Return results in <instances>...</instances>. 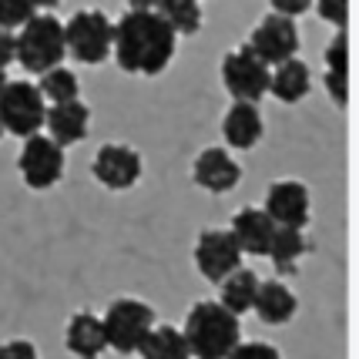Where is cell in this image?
<instances>
[{
  "label": "cell",
  "instance_id": "6da1fadb",
  "mask_svg": "<svg viewBox=\"0 0 359 359\" xmlns=\"http://www.w3.org/2000/svg\"><path fill=\"white\" fill-rule=\"evenodd\" d=\"M175 47H178V34L158 17V11H128L114 24L111 57L128 74L158 78L175 61Z\"/></svg>",
  "mask_w": 359,
  "mask_h": 359
},
{
  "label": "cell",
  "instance_id": "e0dca14e",
  "mask_svg": "<svg viewBox=\"0 0 359 359\" xmlns=\"http://www.w3.org/2000/svg\"><path fill=\"white\" fill-rule=\"evenodd\" d=\"M313 91V74H309V64L289 57V61L269 67V94L282 101V104H299L306 94Z\"/></svg>",
  "mask_w": 359,
  "mask_h": 359
},
{
  "label": "cell",
  "instance_id": "603a6c76",
  "mask_svg": "<svg viewBox=\"0 0 359 359\" xmlns=\"http://www.w3.org/2000/svg\"><path fill=\"white\" fill-rule=\"evenodd\" d=\"M155 11L178 37H191L202 31V4L198 0H158Z\"/></svg>",
  "mask_w": 359,
  "mask_h": 359
},
{
  "label": "cell",
  "instance_id": "4fadbf2b",
  "mask_svg": "<svg viewBox=\"0 0 359 359\" xmlns=\"http://www.w3.org/2000/svg\"><path fill=\"white\" fill-rule=\"evenodd\" d=\"M191 178H195V185L205 188V191H212V195H225V191H232L238 182H242V168H238V161L229 155V148H205L198 151L195 158V165H191Z\"/></svg>",
  "mask_w": 359,
  "mask_h": 359
},
{
  "label": "cell",
  "instance_id": "277c9868",
  "mask_svg": "<svg viewBox=\"0 0 359 359\" xmlns=\"http://www.w3.org/2000/svg\"><path fill=\"white\" fill-rule=\"evenodd\" d=\"M64 44H67V54L74 61L97 67V64H104L111 57L114 20L104 11H94V7L74 11L64 24Z\"/></svg>",
  "mask_w": 359,
  "mask_h": 359
},
{
  "label": "cell",
  "instance_id": "4dcf8cb0",
  "mask_svg": "<svg viewBox=\"0 0 359 359\" xmlns=\"http://www.w3.org/2000/svg\"><path fill=\"white\" fill-rule=\"evenodd\" d=\"M309 7H313V0H272V11L276 14H285V17H292V20L299 14H306Z\"/></svg>",
  "mask_w": 359,
  "mask_h": 359
},
{
  "label": "cell",
  "instance_id": "ffe728a7",
  "mask_svg": "<svg viewBox=\"0 0 359 359\" xmlns=\"http://www.w3.org/2000/svg\"><path fill=\"white\" fill-rule=\"evenodd\" d=\"M259 276L252 269L238 266L235 272H229L219 282V302L229 309L232 316H245L252 313V302H255V289H259Z\"/></svg>",
  "mask_w": 359,
  "mask_h": 359
},
{
  "label": "cell",
  "instance_id": "d590c367",
  "mask_svg": "<svg viewBox=\"0 0 359 359\" xmlns=\"http://www.w3.org/2000/svg\"><path fill=\"white\" fill-rule=\"evenodd\" d=\"M0 138H4V125H0Z\"/></svg>",
  "mask_w": 359,
  "mask_h": 359
},
{
  "label": "cell",
  "instance_id": "8992f818",
  "mask_svg": "<svg viewBox=\"0 0 359 359\" xmlns=\"http://www.w3.org/2000/svg\"><path fill=\"white\" fill-rule=\"evenodd\" d=\"M44 114H47V101L44 94L37 91V84H31V81H7V88L0 94L4 135H14V138L41 135Z\"/></svg>",
  "mask_w": 359,
  "mask_h": 359
},
{
  "label": "cell",
  "instance_id": "2e32d148",
  "mask_svg": "<svg viewBox=\"0 0 359 359\" xmlns=\"http://www.w3.org/2000/svg\"><path fill=\"white\" fill-rule=\"evenodd\" d=\"M262 131H266V121H262V111L252 101H235L232 108L225 111L222 118V138L232 151H249L262 141Z\"/></svg>",
  "mask_w": 359,
  "mask_h": 359
},
{
  "label": "cell",
  "instance_id": "7402d4cb",
  "mask_svg": "<svg viewBox=\"0 0 359 359\" xmlns=\"http://www.w3.org/2000/svg\"><path fill=\"white\" fill-rule=\"evenodd\" d=\"M306 252H309V238H306L302 229H276L266 255L272 259V266L279 269V272H292Z\"/></svg>",
  "mask_w": 359,
  "mask_h": 359
},
{
  "label": "cell",
  "instance_id": "44dd1931",
  "mask_svg": "<svg viewBox=\"0 0 359 359\" xmlns=\"http://www.w3.org/2000/svg\"><path fill=\"white\" fill-rule=\"evenodd\" d=\"M138 356L141 359H191L188 353V343L182 336V329L175 326H158L144 336V343L138 346Z\"/></svg>",
  "mask_w": 359,
  "mask_h": 359
},
{
  "label": "cell",
  "instance_id": "cb8c5ba5",
  "mask_svg": "<svg viewBox=\"0 0 359 359\" xmlns=\"http://www.w3.org/2000/svg\"><path fill=\"white\" fill-rule=\"evenodd\" d=\"M37 78H41L37 91L44 94V101H50V104H64V101H78V97H81L78 74H74V71H67L64 64L50 67V71L37 74Z\"/></svg>",
  "mask_w": 359,
  "mask_h": 359
},
{
  "label": "cell",
  "instance_id": "52a82bcc",
  "mask_svg": "<svg viewBox=\"0 0 359 359\" xmlns=\"http://www.w3.org/2000/svg\"><path fill=\"white\" fill-rule=\"evenodd\" d=\"M222 84L235 101L259 104L269 94V64H262L249 47H235L222 57Z\"/></svg>",
  "mask_w": 359,
  "mask_h": 359
},
{
  "label": "cell",
  "instance_id": "836d02e7",
  "mask_svg": "<svg viewBox=\"0 0 359 359\" xmlns=\"http://www.w3.org/2000/svg\"><path fill=\"white\" fill-rule=\"evenodd\" d=\"M57 4H61V0H34V7H37V11H54Z\"/></svg>",
  "mask_w": 359,
  "mask_h": 359
},
{
  "label": "cell",
  "instance_id": "f1b7e54d",
  "mask_svg": "<svg viewBox=\"0 0 359 359\" xmlns=\"http://www.w3.org/2000/svg\"><path fill=\"white\" fill-rule=\"evenodd\" d=\"M0 359H41V356H37V346L31 339H11V343H0Z\"/></svg>",
  "mask_w": 359,
  "mask_h": 359
},
{
  "label": "cell",
  "instance_id": "ba28073f",
  "mask_svg": "<svg viewBox=\"0 0 359 359\" xmlns=\"http://www.w3.org/2000/svg\"><path fill=\"white\" fill-rule=\"evenodd\" d=\"M17 172L34 191H47L64 178V148L47 135H31L24 138L20 158H17Z\"/></svg>",
  "mask_w": 359,
  "mask_h": 359
},
{
  "label": "cell",
  "instance_id": "3957f363",
  "mask_svg": "<svg viewBox=\"0 0 359 359\" xmlns=\"http://www.w3.org/2000/svg\"><path fill=\"white\" fill-rule=\"evenodd\" d=\"M17 50L14 61L27 71V74H44L50 67L64 64L67 57V44H64V20L50 14V11H37L31 20H24L14 34Z\"/></svg>",
  "mask_w": 359,
  "mask_h": 359
},
{
  "label": "cell",
  "instance_id": "7c38bea8",
  "mask_svg": "<svg viewBox=\"0 0 359 359\" xmlns=\"http://www.w3.org/2000/svg\"><path fill=\"white\" fill-rule=\"evenodd\" d=\"M309 205H313L309 202V188L296 182V178H285V182L269 185L262 208L279 229H306L309 225Z\"/></svg>",
  "mask_w": 359,
  "mask_h": 359
},
{
  "label": "cell",
  "instance_id": "1f68e13d",
  "mask_svg": "<svg viewBox=\"0 0 359 359\" xmlns=\"http://www.w3.org/2000/svg\"><path fill=\"white\" fill-rule=\"evenodd\" d=\"M14 50H17L14 31H4V27H0V67H4V71H7V64H14Z\"/></svg>",
  "mask_w": 359,
  "mask_h": 359
},
{
  "label": "cell",
  "instance_id": "5b68a950",
  "mask_svg": "<svg viewBox=\"0 0 359 359\" xmlns=\"http://www.w3.org/2000/svg\"><path fill=\"white\" fill-rule=\"evenodd\" d=\"M101 326H104L108 349L121 353V356H131V353H138L144 336L155 329V309L131 296L114 299L108 306V313L101 316Z\"/></svg>",
  "mask_w": 359,
  "mask_h": 359
},
{
  "label": "cell",
  "instance_id": "d6a6232c",
  "mask_svg": "<svg viewBox=\"0 0 359 359\" xmlns=\"http://www.w3.org/2000/svg\"><path fill=\"white\" fill-rule=\"evenodd\" d=\"M131 4V11H155L158 0H128Z\"/></svg>",
  "mask_w": 359,
  "mask_h": 359
},
{
  "label": "cell",
  "instance_id": "5bb4252c",
  "mask_svg": "<svg viewBox=\"0 0 359 359\" xmlns=\"http://www.w3.org/2000/svg\"><path fill=\"white\" fill-rule=\"evenodd\" d=\"M44 128L47 138L57 141L61 148H74L88 138V128H91V108L78 101H64V104H50L44 114Z\"/></svg>",
  "mask_w": 359,
  "mask_h": 359
},
{
  "label": "cell",
  "instance_id": "d4e9b609",
  "mask_svg": "<svg viewBox=\"0 0 359 359\" xmlns=\"http://www.w3.org/2000/svg\"><path fill=\"white\" fill-rule=\"evenodd\" d=\"M34 14H37L34 0H0V27L4 31H17Z\"/></svg>",
  "mask_w": 359,
  "mask_h": 359
},
{
  "label": "cell",
  "instance_id": "9a60e30c",
  "mask_svg": "<svg viewBox=\"0 0 359 359\" xmlns=\"http://www.w3.org/2000/svg\"><path fill=\"white\" fill-rule=\"evenodd\" d=\"M276 229H279V225L269 219L266 208H255V205L238 208L232 225H229V232L235 235V242H238L242 255H266L269 245H272Z\"/></svg>",
  "mask_w": 359,
  "mask_h": 359
},
{
  "label": "cell",
  "instance_id": "30bf717a",
  "mask_svg": "<svg viewBox=\"0 0 359 359\" xmlns=\"http://www.w3.org/2000/svg\"><path fill=\"white\" fill-rule=\"evenodd\" d=\"M242 249L235 242V235L229 229H205L195 242V269L202 272L208 282L219 285L229 272L242 266Z\"/></svg>",
  "mask_w": 359,
  "mask_h": 359
},
{
  "label": "cell",
  "instance_id": "8fae6325",
  "mask_svg": "<svg viewBox=\"0 0 359 359\" xmlns=\"http://www.w3.org/2000/svg\"><path fill=\"white\" fill-rule=\"evenodd\" d=\"M141 172V155L131 148V144H121V141H108L97 148V155L91 161V175L111 191H128V188L138 185Z\"/></svg>",
  "mask_w": 359,
  "mask_h": 359
},
{
  "label": "cell",
  "instance_id": "d6986e66",
  "mask_svg": "<svg viewBox=\"0 0 359 359\" xmlns=\"http://www.w3.org/2000/svg\"><path fill=\"white\" fill-rule=\"evenodd\" d=\"M64 343L78 359H101V353L108 349L104 339V326H101V316L81 309L67 319V332H64Z\"/></svg>",
  "mask_w": 359,
  "mask_h": 359
},
{
  "label": "cell",
  "instance_id": "83f0119b",
  "mask_svg": "<svg viewBox=\"0 0 359 359\" xmlns=\"http://www.w3.org/2000/svg\"><path fill=\"white\" fill-rule=\"evenodd\" d=\"M225 359H282L272 343H238Z\"/></svg>",
  "mask_w": 359,
  "mask_h": 359
},
{
  "label": "cell",
  "instance_id": "ac0fdd59",
  "mask_svg": "<svg viewBox=\"0 0 359 359\" xmlns=\"http://www.w3.org/2000/svg\"><path fill=\"white\" fill-rule=\"evenodd\" d=\"M252 309H255V316H259L262 323H269V326H285V323L296 316L299 299L282 279H269V282H259Z\"/></svg>",
  "mask_w": 359,
  "mask_h": 359
},
{
  "label": "cell",
  "instance_id": "f546056e",
  "mask_svg": "<svg viewBox=\"0 0 359 359\" xmlns=\"http://www.w3.org/2000/svg\"><path fill=\"white\" fill-rule=\"evenodd\" d=\"M326 91L336 101V108H346L349 104V74H329L326 71Z\"/></svg>",
  "mask_w": 359,
  "mask_h": 359
},
{
  "label": "cell",
  "instance_id": "7a4b0ae2",
  "mask_svg": "<svg viewBox=\"0 0 359 359\" xmlns=\"http://www.w3.org/2000/svg\"><path fill=\"white\" fill-rule=\"evenodd\" d=\"M182 336L191 359H225L242 343V326H238V316H232L222 302L205 299L188 309Z\"/></svg>",
  "mask_w": 359,
  "mask_h": 359
},
{
  "label": "cell",
  "instance_id": "9c48e42d",
  "mask_svg": "<svg viewBox=\"0 0 359 359\" xmlns=\"http://www.w3.org/2000/svg\"><path fill=\"white\" fill-rule=\"evenodd\" d=\"M259 57L262 64L269 67H276V64L289 61V57H296L299 50V27L292 24V17L285 14H272L262 17L259 24H255V31L249 34V44H245Z\"/></svg>",
  "mask_w": 359,
  "mask_h": 359
},
{
  "label": "cell",
  "instance_id": "4316f807",
  "mask_svg": "<svg viewBox=\"0 0 359 359\" xmlns=\"http://www.w3.org/2000/svg\"><path fill=\"white\" fill-rule=\"evenodd\" d=\"M313 7L326 24H332L336 31H346V24H349V0H313Z\"/></svg>",
  "mask_w": 359,
  "mask_h": 359
},
{
  "label": "cell",
  "instance_id": "e575fe53",
  "mask_svg": "<svg viewBox=\"0 0 359 359\" xmlns=\"http://www.w3.org/2000/svg\"><path fill=\"white\" fill-rule=\"evenodd\" d=\"M4 88H7V71L0 67V94H4Z\"/></svg>",
  "mask_w": 359,
  "mask_h": 359
},
{
  "label": "cell",
  "instance_id": "484cf974",
  "mask_svg": "<svg viewBox=\"0 0 359 359\" xmlns=\"http://www.w3.org/2000/svg\"><path fill=\"white\" fill-rule=\"evenodd\" d=\"M326 71L329 74H349V37H346V31H336V37L326 44Z\"/></svg>",
  "mask_w": 359,
  "mask_h": 359
}]
</instances>
